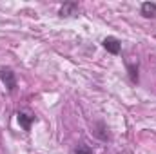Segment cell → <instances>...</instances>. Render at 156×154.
<instances>
[{
	"mask_svg": "<svg viewBox=\"0 0 156 154\" xmlns=\"http://www.w3.org/2000/svg\"><path fill=\"white\" fill-rule=\"evenodd\" d=\"M0 80H2V83L7 87V91H15L16 89V76H15V73H13V69H9V67H2L0 69Z\"/></svg>",
	"mask_w": 156,
	"mask_h": 154,
	"instance_id": "cell-1",
	"label": "cell"
},
{
	"mask_svg": "<svg viewBox=\"0 0 156 154\" xmlns=\"http://www.w3.org/2000/svg\"><path fill=\"white\" fill-rule=\"evenodd\" d=\"M75 154H93V149L87 147V145H78L75 149Z\"/></svg>",
	"mask_w": 156,
	"mask_h": 154,
	"instance_id": "cell-8",
	"label": "cell"
},
{
	"mask_svg": "<svg viewBox=\"0 0 156 154\" xmlns=\"http://www.w3.org/2000/svg\"><path fill=\"white\" fill-rule=\"evenodd\" d=\"M102 44H104V47L107 49V53H111V54H118V53H120V49H122L120 40L115 38V37H107Z\"/></svg>",
	"mask_w": 156,
	"mask_h": 154,
	"instance_id": "cell-2",
	"label": "cell"
},
{
	"mask_svg": "<svg viewBox=\"0 0 156 154\" xmlns=\"http://www.w3.org/2000/svg\"><path fill=\"white\" fill-rule=\"evenodd\" d=\"M76 9H78V4L67 2V4H64V5L60 7V15H62V16H69V15H75Z\"/></svg>",
	"mask_w": 156,
	"mask_h": 154,
	"instance_id": "cell-6",
	"label": "cell"
},
{
	"mask_svg": "<svg viewBox=\"0 0 156 154\" xmlns=\"http://www.w3.org/2000/svg\"><path fill=\"white\" fill-rule=\"evenodd\" d=\"M94 136L96 138H100L102 142H107L111 136H109V129H107V125L104 123V121H96V125H94Z\"/></svg>",
	"mask_w": 156,
	"mask_h": 154,
	"instance_id": "cell-3",
	"label": "cell"
},
{
	"mask_svg": "<svg viewBox=\"0 0 156 154\" xmlns=\"http://www.w3.org/2000/svg\"><path fill=\"white\" fill-rule=\"evenodd\" d=\"M142 15L144 16H154L156 15V4L154 2H144L142 4Z\"/></svg>",
	"mask_w": 156,
	"mask_h": 154,
	"instance_id": "cell-5",
	"label": "cell"
},
{
	"mask_svg": "<svg viewBox=\"0 0 156 154\" xmlns=\"http://www.w3.org/2000/svg\"><path fill=\"white\" fill-rule=\"evenodd\" d=\"M16 118H18V123H20V127H22L24 131H29L31 125H33V121H35V116L27 114V113H18Z\"/></svg>",
	"mask_w": 156,
	"mask_h": 154,
	"instance_id": "cell-4",
	"label": "cell"
},
{
	"mask_svg": "<svg viewBox=\"0 0 156 154\" xmlns=\"http://www.w3.org/2000/svg\"><path fill=\"white\" fill-rule=\"evenodd\" d=\"M127 71H129V78L133 83H138V60L134 64L127 62Z\"/></svg>",
	"mask_w": 156,
	"mask_h": 154,
	"instance_id": "cell-7",
	"label": "cell"
}]
</instances>
